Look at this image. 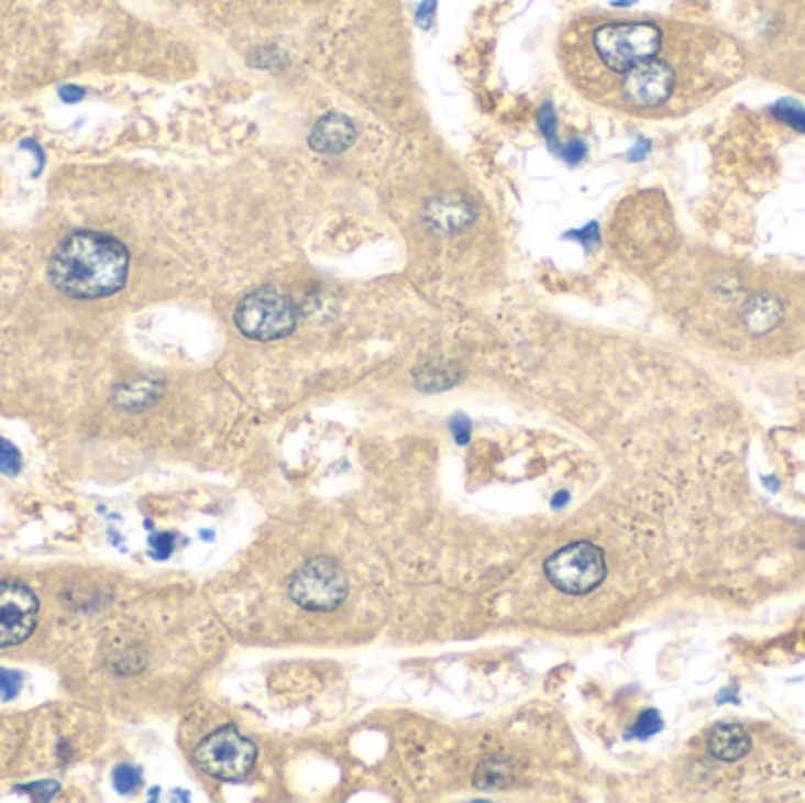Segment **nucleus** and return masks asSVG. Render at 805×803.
Here are the masks:
<instances>
[{
  "label": "nucleus",
  "mask_w": 805,
  "mask_h": 803,
  "mask_svg": "<svg viewBox=\"0 0 805 803\" xmlns=\"http://www.w3.org/2000/svg\"><path fill=\"white\" fill-rule=\"evenodd\" d=\"M130 270L128 248L107 233L80 229L66 237L47 262V278L74 299H99L119 293Z\"/></svg>",
  "instance_id": "obj_1"
},
{
  "label": "nucleus",
  "mask_w": 805,
  "mask_h": 803,
  "mask_svg": "<svg viewBox=\"0 0 805 803\" xmlns=\"http://www.w3.org/2000/svg\"><path fill=\"white\" fill-rule=\"evenodd\" d=\"M662 47V31L648 22H613L594 29L592 50L603 69L622 76L636 64L655 59Z\"/></svg>",
  "instance_id": "obj_2"
},
{
  "label": "nucleus",
  "mask_w": 805,
  "mask_h": 803,
  "mask_svg": "<svg viewBox=\"0 0 805 803\" xmlns=\"http://www.w3.org/2000/svg\"><path fill=\"white\" fill-rule=\"evenodd\" d=\"M236 328L255 342H274L297 326V309L288 295L276 288H260L250 293L233 314Z\"/></svg>",
  "instance_id": "obj_3"
},
{
  "label": "nucleus",
  "mask_w": 805,
  "mask_h": 803,
  "mask_svg": "<svg viewBox=\"0 0 805 803\" xmlns=\"http://www.w3.org/2000/svg\"><path fill=\"white\" fill-rule=\"evenodd\" d=\"M547 580L563 594L584 596L600 587L608 565L600 547L592 542H573L559 549L544 561Z\"/></svg>",
  "instance_id": "obj_4"
},
{
  "label": "nucleus",
  "mask_w": 805,
  "mask_h": 803,
  "mask_svg": "<svg viewBox=\"0 0 805 803\" xmlns=\"http://www.w3.org/2000/svg\"><path fill=\"white\" fill-rule=\"evenodd\" d=\"M349 580L344 568L330 557L309 559L290 578V598L311 613H330L344 604Z\"/></svg>",
  "instance_id": "obj_5"
},
{
  "label": "nucleus",
  "mask_w": 805,
  "mask_h": 803,
  "mask_svg": "<svg viewBox=\"0 0 805 803\" xmlns=\"http://www.w3.org/2000/svg\"><path fill=\"white\" fill-rule=\"evenodd\" d=\"M196 763L214 780L241 782L257 763V745L233 726H224L196 747Z\"/></svg>",
  "instance_id": "obj_6"
},
{
  "label": "nucleus",
  "mask_w": 805,
  "mask_h": 803,
  "mask_svg": "<svg viewBox=\"0 0 805 803\" xmlns=\"http://www.w3.org/2000/svg\"><path fill=\"white\" fill-rule=\"evenodd\" d=\"M676 92V72L662 59H648L619 78V102L631 111L664 107Z\"/></svg>",
  "instance_id": "obj_7"
},
{
  "label": "nucleus",
  "mask_w": 805,
  "mask_h": 803,
  "mask_svg": "<svg viewBox=\"0 0 805 803\" xmlns=\"http://www.w3.org/2000/svg\"><path fill=\"white\" fill-rule=\"evenodd\" d=\"M38 596L16 580L0 582V648L24 644L38 623Z\"/></svg>",
  "instance_id": "obj_8"
},
{
  "label": "nucleus",
  "mask_w": 805,
  "mask_h": 803,
  "mask_svg": "<svg viewBox=\"0 0 805 803\" xmlns=\"http://www.w3.org/2000/svg\"><path fill=\"white\" fill-rule=\"evenodd\" d=\"M359 138L356 125L342 113H328L313 125L309 144L318 154H344Z\"/></svg>",
  "instance_id": "obj_9"
},
{
  "label": "nucleus",
  "mask_w": 805,
  "mask_h": 803,
  "mask_svg": "<svg viewBox=\"0 0 805 803\" xmlns=\"http://www.w3.org/2000/svg\"><path fill=\"white\" fill-rule=\"evenodd\" d=\"M707 747L718 761H740L751 751V735L740 724H718L709 735Z\"/></svg>",
  "instance_id": "obj_10"
},
{
  "label": "nucleus",
  "mask_w": 805,
  "mask_h": 803,
  "mask_svg": "<svg viewBox=\"0 0 805 803\" xmlns=\"http://www.w3.org/2000/svg\"><path fill=\"white\" fill-rule=\"evenodd\" d=\"M782 314L784 311L778 299L763 295L753 299V302L745 309V321L753 334H763L782 321Z\"/></svg>",
  "instance_id": "obj_11"
},
{
  "label": "nucleus",
  "mask_w": 805,
  "mask_h": 803,
  "mask_svg": "<svg viewBox=\"0 0 805 803\" xmlns=\"http://www.w3.org/2000/svg\"><path fill=\"white\" fill-rule=\"evenodd\" d=\"M662 730V716L655 710H648L639 716V722L633 724V728L627 733V738H650Z\"/></svg>",
  "instance_id": "obj_12"
},
{
  "label": "nucleus",
  "mask_w": 805,
  "mask_h": 803,
  "mask_svg": "<svg viewBox=\"0 0 805 803\" xmlns=\"http://www.w3.org/2000/svg\"><path fill=\"white\" fill-rule=\"evenodd\" d=\"M140 784H142V776H140L137 768L128 766V763L115 768V773H113V788L119 790L121 794H132L134 790L140 788Z\"/></svg>",
  "instance_id": "obj_13"
},
{
  "label": "nucleus",
  "mask_w": 805,
  "mask_h": 803,
  "mask_svg": "<svg viewBox=\"0 0 805 803\" xmlns=\"http://www.w3.org/2000/svg\"><path fill=\"white\" fill-rule=\"evenodd\" d=\"M0 472L5 476H16L22 472V455L8 439H0Z\"/></svg>",
  "instance_id": "obj_14"
},
{
  "label": "nucleus",
  "mask_w": 805,
  "mask_h": 803,
  "mask_svg": "<svg viewBox=\"0 0 805 803\" xmlns=\"http://www.w3.org/2000/svg\"><path fill=\"white\" fill-rule=\"evenodd\" d=\"M173 549H175V535H167V532L151 535L148 551H151V557H154V559L165 561L167 557L173 554Z\"/></svg>",
  "instance_id": "obj_15"
},
{
  "label": "nucleus",
  "mask_w": 805,
  "mask_h": 803,
  "mask_svg": "<svg viewBox=\"0 0 805 803\" xmlns=\"http://www.w3.org/2000/svg\"><path fill=\"white\" fill-rule=\"evenodd\" d=\"M537 123H540V130H542V135H544V140L551 144V146H556V111H553V107L551 105H544L542 107V111H540V121H537Z\"/></svg>",
  "instance_id": "obj_16"
},
{
  "label": "nucleus",
  "mask_w": 805,
  "mask_h": 803,
  "mask_svg": "<svg viewBox=\"0 0 805 803\" xmlns=\"http://www.w3.org/2000/svg\"><path fill=\"white\" fill-rule=\"evenodd\" d=\"M22 685V676L16 672H10V669H0V697L3 700H12L20 693Z\"/></svg>",
  "instance_id": "obj_17"
},
{
  "label": "nucleus",
  "mask_w": 805,
  "mask_h": 803,
  "mask_svg": "<svg viewBox=\"0 0 805 803\" xmlns=\"http://www.w3.org/2000/svg\"><path fill=\"white\" fill-rule=\"evenodd\" d=\"M22 792H29L31 796H36V799H53L55 794H57V790H59V784L57 782H53V780H47V782H36V784H26V788H20Z\"/></svg>",
  "instance_id": "obj_18"
},
{
  "label": "nucleus",
  "mask_w": 805,
  "mask_h": 803,
  "mask_svg": "<svg viewBox=\"0 0 805 803\" xmlns=\"http://www.w3.org/2000/svg\"><path fill=\"white\" fill-rule=\"evenodd\" d=\"M450 427H452V433H455V441H457V443H462V446H464V443H468V437H472V422H468L464 415L452 417Z\"/></svg>",
  "instance_id": "obj_19"
},
{
  "label": "nucleus",
  "mask_w": 805,
  "mask_h": 803,
  "mask_svg": "<svg viewBox=\"0 0 805 803\" xmlns=\"http://www.w3.org/2000/svg\"><path fill=\"white\" fill-rule=\"evenodd\" d=\"M561 156H563L567 163H580V161L586 156V144H584L582 140L567 142V144L561 148Z\"/></svg>",
  "instance_id": "obj_20"
},
{
  "label": "nucleus",
  "mask_w": 805,
  "mask_h": 803,
  "mask_svg": "<svg viewBox=\"0 0 805 803\" xmlns=\"http://www.w3.org/2000/svg\"><path fill=\"white\" fill-rule=\"evenodd\" d=\"M59 97L64 99L66 105H76V102H80L82 97H86V90L78 88V86H64V88L59 90Z\"/></svg>",
  "instance_id": "obj_21"
},
{
  "label": "nucleus",
  "mask_w": 805,
  "mask_h": 803,
  "mask_svg": "<svg viewBox=\"0 0 805 803\" xmlns=\"http://www.w3.org/2000/svg\"><path fill=\"white\" fill-rule=\"evenodd\" d=\"M567 499H570V495H567V493H559L556 497H553L551 505H553V509H561V507H565V505H567Z\"/></svg>",
  "instance_id": "obj_22"
}]
</instances>
